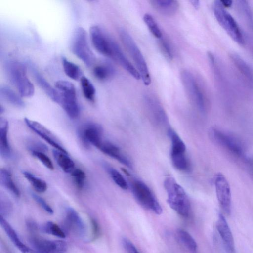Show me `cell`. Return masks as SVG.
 Here are the masks:
<instances>
[{"label": "cell", "mask_w": 253, "mask_h": 253, "mask_svg": "<svg viewBox=\"0 0 253 253\" xmlns=\"http://www.w3.org/2000/svg\"><path fill=\"white\" fill-rule=\"evenodd\" d=\"M211 136L218 144L236 157H244V149L240 142L235 138L217 129H212Z\"/></svg>", "instance_id": "13"}, {"label": "cell", "mask_w": 253, "mask_h": 253, "mask_svg": "<svg viewBox=\"0 0 253 253\" xmlns=\"http://www.w3.org/2000/svg\"><path fill=\"white\" fill-rule=\"evenodd\" d=\"M190 2L196 9H199L200 5V1H199V0H190Z\"/></svg>", "instance_id": "48"}, {"label": "cell", "mask_w": 253, "mask_h": 253, "mask_svg": "<svg viewBox=\"0 0 253 253\" xmlns=\"http://www.w3.org/2000/svg\"><path fill=\"white\" fill-rule=\"evenodd\" d=\"M8 122L5 118H0V154L2 158L11 157V149L8 139Z\"/></svg>", "instance_id": "24"}, {"label": "cell", "mask_w": 253, "mask_h": 253, "mask_svg": "<svg viewBox=\"0 0 253 253\" xmlns=\"http://www.w3.org/2000/svg\"><path fill=\"white\" fill-rule=\"evenodd\" d=\"M31 196L34 200L47 213L52 214L53 210L50 205L43 199L34 193H31Z\"/></svg>", "instance_id": "40"}, {"label": "cell", "mask_w": 253, "mask_h": 253, "mask_svg": "<svg viewBox=\"0 0 253 253\" xmlns=\"http://www.w3.org/2000/svg\"><path fill=\"white\" fill-rule=\"evenodd\" d=\"M164 186L167 193V202L170 207L181 216H188L191 205L184 189L171 176L165 179Z\"/></svg>", "instance_id": "1"}, {"label": "cell", "mask_w": 253, "mask_h": 253, "mask_svg": "<svg viewBox=\"0 0 253 253\" xmlns=\"http://www.w3.org/2000/svg\"><path fill=\"white\" fill-rule=\"evenodd\" d=\"M0 224L11 242L22 253H37L21 241L14 229L7 222L5 218L1 216L0 217Z\"/></svg>", "instance_id": "21"}, {"label": "cell", "mask_w": 253, "mask_h": 253, "mask_svg": "<svg viewBox=\"0 0 253 253\" xmlns=\"http://www.w3.org/2000/svg\"><path fill=\"white\" fill-rule=\"evenodd\" d=\"M80 82L83 93L85 98L90 101L93 102L95 99L96 90L93 84L85 76H83L81 78Z\"/></svg>", "instance_id": "33"}, {"label": "cell", "mask_w": 253, "mask_h": 253, "mask_svg": "<svg viewBox=\"0 0 253 253\" xmlns=\"http://www.w3.org/2000/svg\"><path fill=\"white\" fill-rule=\"evenodd\" d=\"M71 48L72 52L87 67L94 63L95 57L91 51L87 41L86 31L82 27L76 29L73 34Z\"/></svg>", "instance_id": "6"}, {"label": "cell", "mask_w": 253, "mask_h": 253, "mask_svg": "<svg viewBox=\"0 0 253 253\" xmlns=\"http://www.w3.org/2000/svg\"><path fill=\"white\" fill-rule=\"evenodd\" d=\"M55 87L59 93L60 104L69 117L72 119L78 118L80 110L74 85L70 82L59 80L55 83Z\"/></svg>", "instance_id": "5"}, {"label": "cell", "mask_w": 253, "mask_h": 253, "mask_svg": "<svg viewBox=\"0 0 253 253\" xmlns=\"http://www.w3.org/2000/svg\"><path fill=\"white\" fill-rule=\"evenodd\" d=\"M143 20L155 37L158 39L163 37V34L159 27L151 15L148 13L145 14L143 16Z\"/></svg>", "instance_id": "35"}, {"label": "cell", "mask_w": 253, "mask_h": 253, "mask_svg": "<svg viewBox=\"0 0 253 253\" xmlns=\"http://www.w3.org/2000/svg\"><path fill=\"white\" fill-rule=\"evenodd\" d=\"M149 2L156 11L164 16H172L179 8V3L176 0H152Z\"/></svg>", "instance_id": "22"}, {"label": "cell", "mask_w": 253, "mask_h": 253, "mask_svg": "<svg viewBox=\"0 0 253 253\" xmlns=\"http://www.w3.org/2000/svg\"><path fill=\"white\" fill-rule=\"evenodd\" d=\"M89 32L92 43L96 50L100 53L111 58L114 40L97 25L91 26Z\"/></svg>", "instance_id": "11"}, {"label": "cell", "mask_w": 253, "mask_h": 253, "mask_svg": "<svg viewBox=\"0 0 253 253\" xmlns=\"http://www.w3.org/2000/svg\"><path fill=\"white\" fill-rule=\"evenodd\" d=\"M216 194L220 206L229 215L231 211V194L229 183L224 175L219 173L214 178Z\"/></svg>", "instance_id": "12"}, {"label": "cell", "mask_w": 253, "mask_h": 253, "mask_svg": "<svg viewBox=\"0 0 253 253\" xmlns=\"http://www.w3.org/2000/svg\"><path fill=\"white\" fill-rule=\"evenodd\" d=\"M113 67L107 62L102 63L94 67L93 73L98 80L104 81L111 78L114 74Z\"/></svg>", "instance_id": "31"}, {"label": "cell", "mask_w": 253, "mask_h": 253, "mask_svg": "<svg viewBox=\"0 0 253 253\" xmlns=\"http://www.w3.org/2000/svg\"><path fill=\"white\" fill-rule=\"evenodd\" d=\"M216 228L222 239L227 253H235V246L232 232L222 214H219L216 222Z\"/></svg>", "instance_id": "18"}, {"label": "cell", "mask_w": 253, "mask_h": 253, "mask_svg": "<svg viewBox=\"0 0 253 253\" xmlns=\"http://www.w3.org/2000/svg\"><path fill=\"white\" fill-rule=\"evenodd\" d=\"M29 150L31 151H38L45 152L47 150V148L44 144L39 142H33L30 144L28 146Z\"/></svg>", "instance_id": "44"}, {"label": "cell", "mask_w": 253, "mask_h": 253, "mask_svg": "<svg viewBox=\"0 0 253 253\" xmlns=\"http://www.w3.org/2000/svg\"><path fill=\"white\" fill-rule=\"evenodd\" d=\"M184 89L189 100L202 112L205 111V99L203 92L192 74L183 70L180 73Z\"/></svg>", "instance_id": "9"}, {"label": "cell", "mask_w": 253, "mask_h": 253, "mask_svg": "<svg viewBox=\"0 0 253 253\" xmlns=\"http://www.w3.org/2000/svg\"><path fill=\"white\" fill-rule=\"evenodd\" d=\"M42 230L44 233L60 238H64L66 237L64 231L57 224L52 221L46 222L42 226Z\"/></svg>", "instance_id": "36"}, {"label": "cell", "mask_w": 253, "mask_h": 253, "mask_svg": "<svg viewBox=\"0 0 253 253\" xmlns=\"http://www.w3.org/2000/svg\"><path fill=\"white\" fill-rule=\"evenodd\" d=\"M53 157L58 165L65 173H71L75 169V163L68 154L56 150H52Z\"/></svg>", "instance_id": "26"}, {"label": "cell", "mask_w": 253, "mask_h": 253, "mask_svg": "<svg viewBox=\"0 0 253 253\" xmlns=\"http://www.w3.org/2000/svg\"><path fill=\"white\" fill-rule=\"evenodd\" d=\"M26 226L31 235H35L38 230V226L36 222L31 219H28L26 222Z\"/></svg>", "instance_id": "45"}, {"label": "cell", "mask_w": 253, "mask_h": 253, "mask_svg": "<svg viewBox=\"0 0 253 253\" xmlns=\"http://www.w3.org/2000/svg\"><path fill=\"white\" fill-rule=\"evenodd\" d=\"M62 61L64 72L70 78L77 81L83 76L81 68L77 65L69 61L65 57H62Z\"/></svg>", "instance_id": "30"}, {"label": "cell", "mask_w": 253, "mask_h": 253, "mask_svg": "<svg viewBox=\"0 0 253 253\" xmlns=\"http://www.w3.org/2000/svg\"><path fill=\"white\" fill-rule=\"evenodd\" d=\"M120 39L134 62L141 79L145 85L151 83L150 75L145 60L135 41L130 34L125 29L119 30Z\"/></svg>", "instance_id": "3"}, {"label": "cell", "mask_w": 253, "mask_h": 253, "mask_svg": "<svg viewBox=\"0 0 253 253\" xmlns=\"http://www.w3.org/2000/svg\"><path fill=\"white\" fill-rule=\"evenodd\" d=\"M214 16L220 25L230 38L238 44H245L243 33L238 23L232 16L225 9L220 0H215L213 6Z\"/></svg>", "instance_id": "4"}, {"label": "cell", "mask_w": 253, "mask_h": 253, "mask_svg": "<svg viewBox=\"0 0 253 253\" xmlns=\"http://www.w3.org/2000/svg\"><path fill=\"white\" fill-rule=\"evenodd\" d=\"M230 58L236 67L244 77L246 81L251 85L253 86V73L248 64L239 55L236 53L231 54Z\"/></svg>", "instance_id": "25"}, {"label": "cell", "mask_w": 253, "mask_h": 253, "mask_svg": "<svg viewBox=\"0 0 253 253\" xmlns=\"http://www.w3.org/2000/svg\"><path fill=\"white\" fill-rule=\"evenodd\" d=\"M22 174L34 189L38 192L43 193L47 190V184L42 179L35 176L29 171H24L22 172Z\"/></svg>", "instance_id": "32"}, {"label": "cell", "mask_w": 253, "mask_h": 253, "mask_svg": "<svg viewBox=\"0 0 253 253\" xmlns=\"http://www.w3.org/2000/svg\"><path fill=\"white\" fill-rule=\"evenodd\" d=\"M122 244L127 253H140L134 245L127 238H123Z\"/></svg>", "instance_id": "43"}, {"label": "cell", "mask_w": 253, "mask_h": 253, "mask_svg": "<svg viewBox=\"0 0 253 253\" xmlns=\"http://www.w3.org/2000/svg\"><path fill=\"white\" fill-rule=\"evenodd\" d=\"M28 241L37 253H64L67 250V245L63 241L46 239L36 234L31 235Z\"/></svg>", "instance_id": "10"}, {"label": "cell", "mask_w": 253, "mask_h": 253, "mask_svg": "<svg viewBox=\"0 0 253 253\" xmlns=\"http://www.w3.org/2000/svg\"><path fill=\"white\" fill-rule=\"evenodd\" d=\"M171 141L170 157L172 164L177 169L185 171L190 169V164L186 155V146L177 134L171 128L168 129Z\"/></svg>", "instance_id": "8"}, {"label": "cell", "mask_w": 253, "mask_h": 253, "mask_svg": "<svg viewBox=\"0 0 253 253\" xmlns=\"http://www.w3.org/2000/svg\"><path fill=\"white\" fill-rule=\"evenodd\" d=\"M246 163L249 172L253 177V159L246 160Z\"/></svg>", "instance_id": "46"}, {"label": "cell", "mask_w": 253, "mask_h": 253, "mask_svg": "<svg viewBox=\"0 0 253 253\" xmlns=\"http://www.w3.org/2000/svg\"><path fill=\"white\" fill-rule=\"evenodd\" d=\"M71 174L76 187L82 190L84 187L86 178L84 172L80 169H75Z\"/></svg>", "instance_id": "37"}, {"label": "cell", "mask_w": 253, "mask_h": 253, "mask_svg": "<svg viewBox=\"0 0 253 253\" xmlns=\"http://www.w3.org/2000/svg\"><path fill=\"white\" fill-rule=\"evenodd\" d=\"M159 41L160 48L164 55L167 59L172 60L173 52L169 42L163 37L159 39Z\"/></svg>", "instance_id": "39"}, {"label": "cell", "mask_w": 253, "mask_h": 253, "mask_svg": "<svg viewBox=\"0 0 253 253\" xmlns=\"http://www.w3.org/2000/svg\"><path fill=\"white\" fill-rule=\"evenodd\" d=\"M6 71L8 76L16 87L22 97H30L34 93L33 84L27 76L26 67L16 61H10L6 63Z\"/></svg>", "instance_id": "2"}, {"label": "cell", "mask_w": 253, "mask_h": 253, "mask_svg": "<svg viewBox=\"0 0 253 253\" xmlns=\"http://www.w3.org/2000/svg\"><path fill=\"white\" fill-rule=\"evenodd\" d=\"M79 135L81 140L85 145L91 144L98 149L103 141V130L101 126L93 123L84 125L80 130Z\"/></svg>", "instance_id": "17"}, {"label": "cell", "mask_w": 253, "mask_h": 253, "mask_svg": "<svg viewBox=\"0 0 253 253\" xmlns=\"http://www.w3.org/2000/svg\"><path fill=\"white\" fill-rule=\"evenodd\" d=\"M1 184L16 197L20 195V191L13 180L11 172L6 169L1 168L0 172Z\"/></svg>", "instance_id": "27"}, {"label": "cell", "mask_w": 253, "mask_h": 253, "mask_svg": "<svg viewBox=\"0 0 253 253\" xmlns=\"http://www.w3.org/2000/svg\"><path fill=\"white\" fill-rule=\"evenodd\" d=\"M104 168L116 185L124 190L128 188L126 181L118 170L107 165H105Z\"/></svg>", "instance_id": "34"}, {"label": "cell", "mask_w": 253, "mask_h": 253, "mask_svg": "<svg viewBox=\"0 0 253 253\" xmlns=\"http://www.w3.org/2000/svg\"><path fill=\"white\" fill-rule=\"evenodd\" d=\"M31 72L38 85L52 101L60 104V95L57 89L53 87L36 69L32 68Z\"/></svg>", "instance_id": "23"}, {"label": "cell", "mask_w": 253, "mask_h": 253, "mask_svg": "<svg viewBox=\"0 0 253 253\" xmlns=\"http://www.w3.org/2000/svg\"><path fill=\"white\" fill-rule=\"evenodd\" d=\"M176 237L180 243L192 253L197 251V244L192 236L186 231L179 229L176 231Z\"/></svg>", "instance_id": "29"}, {"label": "cell", "mask_w": 253, "mask_h": 253, "mask_svg": "<svg viewBox=\"0 0 253 253\" xmlns=\"http://www.w3.org/2000/svg\"><path fill=\"white\" fill-rule=\"evenodd\" d=\"M26 125L35 133L52 146L54 149L68 154L67 151L63 146L59 140L46 127L41 123L31 120L28 118H24Z\"/></svg>", "instance_id": "15"}, {"label": "cell", "mask_w": 253, "mask_h": 253, "mask_svg": "<svg viewBox=\"0 0 253 253\" xmlns=\"http://www.w3.org/2000/svg\"><path fill=\"white\" fill-rule=\"evenodd\" d=\"M12 206L10 202L6 199L4 198L2 199L1 198L0 206V216L4 218L7 217L10 214Z\"/></svg>", "instance_id": "41"}, {"label": "cell", "mask_w": 253, "mask_h": 253, "mask_svg": "<svg viewBox=\"0 0 253 253\" xmlns=\"http://www.w3.org/2000/svg\"><path fill=\"white\" fill-rule=\"evenodd\" d=\"M132 194L137 201L145 208L157 214H161L162 208L149 187L138 179H132L130 182Z\"/></svg>", "instance_id": "7"}, {"label": "cell", "mask_w": 253, "mask_h": 253, "mask_svg": "<svg viewBox=\"0 0 253 253\" xmlns=\"http://www.w3.org/2000/svg\"><path fill=\"white\" fill-rule=\"evenodd\" d=\"M90 221L92 227V240L94 241L99 237L100 229L95 219L93 217H90Z\"/></svg>", "instance_id": "42"}, {"label": "cell", "mask_w": 253, "mask_h": 253, "mask_svg": "<svg viewBox=\"0 0 253 253\" xmlns=\"http://www.w3.org/2000/svg\"><path fill=\"white\" fill-rule=\"evenodd\" d=\"M222 5L225 7H229L231 6L233 1L230 0H220Z\"/></svg>", "instance_id": "47"}, {"label": "cell", "mask_w": 253, "mask_h": 253, "mask_svg": "<svg viewBox=\"0 0 253 253\" xmlns=\"http://www.w3.org/2000/svg\"><path fill=\"white\" fill-rule=\"evenodd\" d=\"M0 94L1 97L5 100L16 107L21 108L25 106V102L20 96L8 86H1Z\"/></svg>", "instance_id": "28"}, {"label": "cell", "mask_w": 253, "mask_h": 253, "mask_svg": "<svg viewBox=\"0 0 253 253\" xmlns=\"http://www.w3.org/2000/svg\"><path fill=\"white\" fill-rule=\"evenodd\" d=\"M111 58L116 60L134 79L137 80L141 79L140 75L137 69L127 59L120 46L114 41L112 42Z\"/></svg>", "instance_id": "19"}, {"label": "cell", "mask_w": 253, "mask_h": 253, "mask_svg": "<svg viewBox=\"0 0 253 253\" xmlns=\"http://www.w3.org/2000/svg\"><path fill=\"white\" fill-rule=\"evenodd\" d=\"M31 154L38 159L45 167L50 170L54 169L53 164L45 152L38 151H30Z\"/></svg>", "instance_id": "38"}, {"label": "cell", "mask_w": 253, "mask_h": 253, "mask_svg": "<svg viewBox=\"0 0 253 253\" xmlns=\"http://www.w3.org/2000/svg\"><path fill=\"white\" fill-rule=\"evenodd\" d=\"M63 227L65 231L71 232L80 237H84L86 234L84 222L76 210L71 207L66 209Z\"/></svg>", "instance_id": "16"}, {"label": "cell", "mask_w": 253, "mask_h": 253, "mask_svg": "<svg viewBox=\"0 0 253 253\" xmlns=\"http://www.w3.org/2000/svg\"><path fill=\"white\" fill-rule=\"evenodd\" d=\"M98 149L126 167L130 168L132 167L130 160L122 153L121 149L113 143L108 141H103Z\"/></svg>", "instance_id": "20"}, {"label": "cell", "mask_w": 253, "mask_h": 253, "mask_svg": "<svg viewBox=\"0 0 253 253\" xmlns=\"http://www.w3.org/2000/svg\"><path fill=\"white\" fill-rule=\"evenodd\" d=\"M143 100L147 111L152 121L160 126L167 125L168 116L159 101L150 94L145 95Z\"/></svg>", "instance_id": "14"}]
</instances>
